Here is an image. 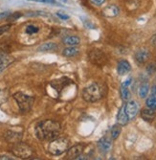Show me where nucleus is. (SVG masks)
<instances>
[{
	"label": "nucleus",
	"instance_id": "1",
	"mask_svg": "<svg viewBox=\"0 0 156 160\" xmlns=\"http://www.w3.org/2000/svg\"><path fill=\"white\" fill-rule=\"evenodd\" d=\"M61 130V124L54 120H45L40 122L36 127V135L37 137L43 141V140H53L58 137Z\"/></svg>",
	"mask_w": 156,
	"mask_h": 160
},
{
	"label": "nucleus",
	"instance_id": "2",
	"mask_svg": "<svg viewBox=\"0 0 156 160\" xmlns=\"http://www.w3.org/2000/svg\"><path fill=\"white\" fill-rule=\"evenodd\" d=\"M105 94L104 86L100 83H91L90 85L86 86L82 91V98L87 103H95L103 98Z\"/></svg>",
	"mask_w": 156,
	"mask_h": 160
},
{
	"label": "nucleus",
	"instance_id": "3",
	"mask_svg": "<svg viewBox=\"0 0 156 160\" xmlns=\"http://www.w3.org/2000/svg\"><path fill=\"white\" fill-rule=\"evenodd\" d=\"M68 148L69 140L65 137H60L51 140L48 146V152L53 155H61L63 152H65L68 150Z\"/></svg>",
	"mask_w": 156,
	"mask_h": 160
},
{
	"label": "nucleus",
	"instance_id": "4",
	"mask_svg": "<svg viewBox=\"0 0 156 160\" xmlns=\"http://www.w3.org/2000/svg\"><path fill=\"white\" fill-rule=\"evenodd\" d=\"M12 152L15 156L22 158V159L30 158L34 154V151L29 145H27V144L20 142V141L17 143L12 144Z\"/></svg>",
	"mask_w": 156,
	"mask_h": 160
},
{
	"label": "nucleus",
	"instance_id": "5",
	"mask_svg": "<svg viewBox=\"0 0 156 160\" xmlns=\"http://www.w3.org/2000/svg\"><path fill=\"white\" fill-rule=\"evenodd\" d=\"M13 99L18 105V108L21 111L27 112L32 108V106L34 104L35 98L29 95H26L22 92H17L13 94Z\"/></svg>",
	"mask_w": 156,
	"mask_h": 160
},
{
	"label": "nucleus",
	"instance_id": "6",
	"mask_svg": "<svg viewBox=\"0 0 156 160\" xmlns=\"http://www.w3.org/2000/svg\"><path fill=\"white\" fill-rule=\"evenodd\" d=\"M88 60L95 65L102 66L106 62V56L99 49H94L88 54Z\"/></svg>",
	"mask_w": 156,
	"mask_h": 160
},
{
	"label": "nucleus",
	"instance_id": "7",
	"mask_svg": "<svg viewBox=\"0 0 156 160\" xmlns=\"http://www.w3.org/2000/svg\"><path fill=\"white\" fill-rule=\"evenodd\" d=\"M124 108H125V112L127 116H129V120H132L133 118L136 117L139 108H138V104L135 101H129V103L124 106Z\"/></svg>",
	"mask_w": 156,
	"mask_h": 160
},
{
	"label": "nucleus",
	"instance_id": "8",
	"mask_svg": "<svg viewBox=\"0 0 156 160\" xmlns=\"http://www.w3.org/2000/svg\"><path fill=\"white\" fill-rule=\"evenodd\" d=\"M149 58H150V53L147 48L139 49L135 53V60L138 63H141V64L147 62L149 60Z\"/></svg>",
	"mask_w": 156,
	"mask_h": 160
},
{
	"label": "nucleus",
	"instance_id": "9",
	"mask_svg": "<svg viewBox=\"0 0 156 160\" xmlns=\"http://www.w3.org/2000/svg\"><path fill=\"white\" fill-rule=\"evenodd\" d=\"M84 147H85V145H84V144H77V145H75V146H73L70 150H68L67 157L71 158V159H77L81 154V152H83Z\"/></svg>",
	"mask_w": 156,
	"mask_h": 160
},
{
	"label": "nucleus",
	"instance_id": "10",
	"mask_svg": "<svg viewBox=\"0 0 156 160\" xmlns=\"http://www.w3.org/2000/svg\"><path fill=\"white\" fill-rule=\"evenodd\" d=\"M98 148L102 153L108 152L112 148V141L108 137H103L98 142Z\"/></svg>",
	"mask_w": 156,
	"mask_h": 160
},
{
	"label": "nucleus",
	"instance_id": "11",
	"mask_svg": "<svg viewBox=\"0 0 156 160\" xmlns=\"http://www.w3.org/2000/svg\"><path fill=\"white\" fill-rule=\"evenodd\" d=\"M120 13V9L116 5H108L103 10V16L105 18H115Z\"/></svg>",
	"mask_w": 156,
	"mask_h": 160
},
{
	"label": "nucleus",
	"instance_id": "12",
	"mask_svg": "<svg viewBox=\"0 0 156 160\" xmlns=\"http://www.w3.org/2000/svg\"><path fill=\"white\" fill-rule=\"evenodd\" d=\"M131 70V65L130 63L125 61V60H122L118 62V66H117V72L118 74L121 76L126 75L127 73H129Z\"/></svg>",
	"mask_w": 156,
	"mask_h": 160
},
{
	"label": "nucleus",
	"instance_id": "13",
	"mask_svg": "<svg viewBox=\"0 0 156 160\" xmlns=\"http://www.w3.org/2000/svg\"><path fill=\"white\" fill-rule=\"evenodd\" d=\"M21 137H22V133L21 132H15V130H8L5 134V138L6 140L9 142V143H17L21 140Z\"/></svg>",
	"mask_w": 156,
	"mask_h": 160
},
{
	"label": "nucleus",
	"instance_id": "14",
	"mask_svg": "<svg viewBox=\"0 0 156 160\" xmlns=\"http://www.w3.org/2000/svg\"><path fill=\"white\" fill-rule=\"evenodd\" d=\"M129 121V116H127L126 112H125V108H124V106H123L119 112H118V115H117V122L119 125L121 126H125L127 123Z\"/></svg>",
	"mask_w": 156,
	"mask_h": 160
},
{
	"label": "nucleus",
	"instance_id": "15",
	"mask_svg": "<svg viewBox=\"0 0 156 160\" xmlns=\"http://www.w3.org/2000/svg\"><path fill=\"white\" fill-rule=\"evenodd\" d=\"M155 110L150 108H144L141 111V117L147 122H151L155 118Z\"/></svg>",
	"mask_w": 156,
	"mask_h": 160
},
{
	"label": "nucleus",
	"instance_id": "16",
	"mask_svg": "<svg viewBox=\"0 0 156 160\" xmlns=\"http://www.w3.org/2000/svg\"><path fill=\"white\" fill-rule=\"evenodd\" d=\"M58 49V44L55 42H45L43 44L38 46L37 51L38 52H48V51H54Z\"/></svg>",
	"mask_w": 156,
	"mask_h": 160
},
{
	"label": "nucleus",
	"instance_id": "17",
	"mask_svg": "<svg viewBox=\"0 0 156 160\" xmlns=\"http://www.w3.org/2000/svg\"><path fill=\"white\" fill-rule=\"evenodd\" d=\"M80 38L76 36H69L63 38V43L68 46H77L80 44Z\"/></svg>",
	"mask_w": 156,
	"mask_h": 160
},
{
	"label": "nucleus",
	"instance_id": "18",
	"mask_svg": "<svg viewBox=\"0 0 156 160\" xmlns=\"http://www.w3.org/2000/svg\"><path fill=\"white\" fill-rule=\"evenodd\" d=\"M120 92H121V97L124 101L127 102L130 100V92L129 90V86L126 85H124V84H121V87H120Z\"/></svg>",
	"mask_w": 156,
	"mask_h": 160
},
{
	"label": "nucleus",
	"instance_id": "19",
	"mask_svg": "<svg viewBox=\"0 0 156 160\" xmlns=\"http://www.w3.org/2000/svg\"><path fill=\"white\" fill-rule=\"evenodd\" d=\"M79 53H80L79 48H77L75 46H70V47H67L63 50L62 55L64 57H74V56L79 55Z\"/></svg>",
	"mask_w": 156,
	"mask_h": 160
},
{
	"label": "nucleus",
	"instance_id": "20",
	"mask_svg": "<svg viewBox=\"0 0 156 160\" xmlns=\"http://www.w3.org/2000/svg\"><path fill=\"white\" fill-rule=\"evenodd\" d=\"M149 85L148 83H143L140 86L139 91H138L140 98H142V99L146 98L149 94Z\"/></svg>",
	"mask_w": 156,
	"mask_h": 160
},
{
	"label": "nucleus",
	"instance_id": "21",
	"mask_svg": "<svg viewBox=\"0 0 156 160\" xmlns=\"http://www.w3.org/2000/svg\"><path fill=\"white\" fill-rule=\"evenodd\" d=\"M146 106L147 108H150V109H153V110H156V95H150L147 101H146Z\"/></svg>",
	"mask_w": 156,
	"mask_h": 160
},
{
	"label": "nucleus",
	"instance_id": "22",
	"mask_svg": "<svg viewBox=\"0 0 156 160\" xmlns=\"http://www.w3.org/2000/svg\"><path fill=\"white\" fill-rule=\"evenodd\" d=\"M121 132H122L121 125H115V126H113L112 128H111V132H110L112 140H116L119 137Z\"/></svg>",
	"mask_w": 156,
	"mask_h": 160
},
{
	"label": "nucleus",
	"instance_id": "23",
	"mask_svg": "<svg viewBox=\"0 0 156 160\" xmlns=\"http://www.w3.org/2000/svg\"><path fill=\"white\" fill-rule=\"evenodd\" d=\"M12 62H13V59H12V58H11V57L8 56L3 62H0V73H1L2 71H4L11 63H12Z\"/></svg>",
	"mask_w": 156,
	"mask_h": 160
},
{
	"label": "nucleus",
	"instance_id": "24",
	"mask_svg": "<svg viewBox=\"0 0 156 160\" xmlns=\"http://www.w3.org/2000/svg\"><path fill=\"white\" fill-rule=\"evenodd\" d=\"M38 27L35 26V25H28L25 29V32L26 34L28 35H34V34H37L38 32Z\"/></svg>",
	"mask_w": 156,
	"mask_h": 160
},
{
	"label": "nucleus",
	"instance_id": "25",
	"mask_svg": "<svg viewBox=\"0 0 156 160\" xmlns=\"http://www.w3.org/2000/svg\"><path fill=\"white\" fill-rule=\"evenodd\" d=\"M8 98V90L0 87V105H2Z\"/></svg>",
	"mask_w": 156,
	"mask_h": 160
},
{
	"label": "nucleus",
	"instance_id": "26",
	"mask_svg": "<svg viewBox=\"0 0 156 160\" xmlns=\"http://www.w3.org/2000/svg\"><path fill=\"white\" fill-rule=\"evenodd\" d=\"M147 71L149 72V74H153L156 72V63H150L147 67Z\"/></svg>",
	"mask_w": 156,
	"mask_h": 160
},
{
	"label": "nucleus",
	"instance_id": "27",
	"mask_svg": "<svg viewBox=\"0 0 156 160\" xmlns=\"http://www.w3.org/2000/svg\"><path fill=\"white\" fill-rule=\"evenodd\" d=\"M10 28H11V25H10V24L0 26V36L3 35L4 33H6L7 31H9V30H10Z\"/></svg>",
	"mask_w": 156,
	"mask_h": 160
},
{
	"label": "nucleus",
	"instance_id": "28",
	"mask_svg": "<svg viewBox=\"0 0 156 160\" xmlns=\"http://www.w3.org/2000/svg\"><path fill=\"white\" fill-rule=\"evenodd\" d=\"M56 16H58L61 19H62V20H67V19H69V16L68 14H66V13H64V12H56Z\"/></svg>",
	"mask_w": 156,
	"mask_h": 160
},
{
	"label": "nucleus",
	"instance_id": "29",
	"mask_svg": "<svg viewBox=\"0 0 156 160\" xmlns=\"http://www.w3.org/2000/svg\"><path fill=\"white\" fill-rule=\"evenodd\" d=\"M29 1L40 2V3H45V4H56V0H29Z\"/></svg>",
	"mask_w": 156,
	"mask_h": 160
},
{
	"label": "nucleus",
	"instance_id": "30",
	"mask_svg": "<svg viewBox=\"0 0 156 160\" xmlns=\"http://www.w3.org/2000/svg\"><path fill=\"white\" fill-rule=\"evenodd\" d=\"M21 17V13H19V12H15V13H11V16L8 18V19H10V20H16V19H17L18 18H20Z\"/></svg>",
	"mask_w": 156,
	"mask_h": 160
},
{
	"label": "nucleus",
	"instance_id": "31",
	"mask_svg": "<svg viewBox=\"0 0 156 160\" xmlns=\"http://www.w3.org/2000/svg\"><path fill=\"white\" fill-rule=\"evenodd\" d=\"M11 16V12H3L0 13V20L2 19H8V18Z\"/></svg>",
	"mask_w": 156,
	"mask_h": 160
},
{
	"label": "nucleus",
	"instance_id": "32",
	"mask_svg": "<svg viewBox=\"0 0 156 160\" xmlns=\"http://www.w3.org/2000/svg\"><path fill=\"white\" fill-rule=\"evenodd\" d=\"M90 1L94 6H101L105 0H90Z\"/></svg>",
	"mask_w": 156,
	"mask_h": 160
},
{
	"label": "nucleus",
	"instance_id": "33",
	"mask_svg": "<svg viewBox=\"0 0 156 160\" xmlns=\"http://www.w3.org/2000/svg\"><path fill=\"white\" fill-rule=\"evenodd\" d=\"M7 57H8V55H7L6 52H4V51H0V62H3Z\"/></svg>",
	"mask_w": 156,
	"mask_h": 160
},
{
	"label": "nucleus",
	"instance_id": "34",
	"mask_svg": "<svg viewBox=\"0 0 156 160\" xmlns=\"http://www.w3.org/2000/svg\"><path fill=\"white\" fill-rule=\"evenodd\" d=\"M150 42H151V44H152L154 47H156V34H154V35L152 36V38H150Z\"/></svg>",
	"mask_w": 156,
	"mask_h": 160
},
{
	"label": "nucleus",
	"instance_id": "35",
	"mask_svg": "<svg viewBox=\"0 0 156 160\" xmlns=\"http://www.w3.org/2000/svg\"><path fill=\"white\" fill-rule=\"evenodd\" d=\"M130 83H131V79H129V80H126L125 82H124L122 84H124V85H126V86H129Z\"/></svg>",
	"mask_w": 156,
	"mask_h": 160
},
{
	"label": "nucleus",
	"instance_id": "36",
	"mask_svg": "<svg viewBox=\"0 0 156 160\" xmlns=\"http://www.w3.org/2000/svg\"><path fill=\"white\" fill-rule=\"evenodd\" d=\"M151 92L153 95H156V84L152 86V88H151Z\"/></svg>",
	"mask_w": 156,
	"mask_h": 160
},
{
	"label": "nucleus",
	"instance_id": "37",
	"mask_svg": "<svg viewBox=\"0 0 156 160\" xmlns=\"http://www.w3.org/2000/svg\"><path fill=\"white\" fill-rule=\"evenodd\" d=\"M0 159H8V160H11L12 158L7 156V155H3V156H0Z\"/></svg>",
	"mask_w": 156,
	"mask_h": 160
}]
</instances>
